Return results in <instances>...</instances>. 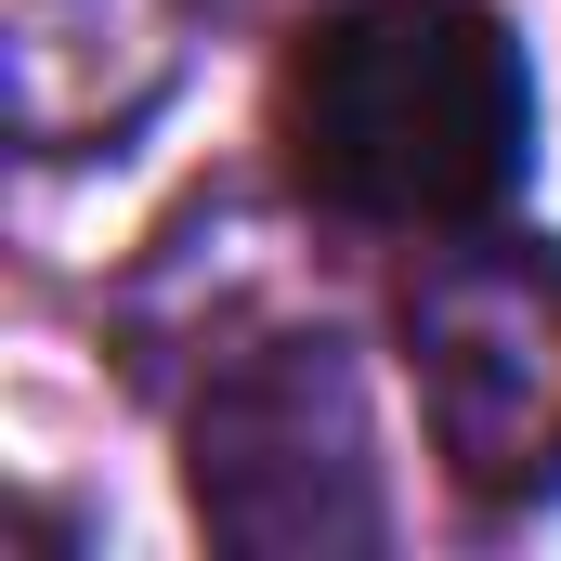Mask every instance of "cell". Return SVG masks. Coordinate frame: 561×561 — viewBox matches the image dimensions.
Wrapping results in <instances>:
<instances>
[{"label": "cell", "mask_w": 561, "mask_h": 561, "mask_svg": "<svg viewBox=\"0 0 561 561\" xmlns=\"http://www.w3.org/2000/svg\"><path fill=\"white\" fill-rule=\"evenodd\" d=\"M275 157L340 222H483L536 157L523 39L483 0H340L275 66Z\"/></svg>", "instance_id": "obj_1"}, {"label": "cell", "mask_w": 561, "mask_h": 561, "mask_svg": "<svg viewBox=\"0 0 561 561\" xmlns=\"http://www.w3.org/2000/svg\"><path fill=\"white\" fill-rule=\"evenodd\" d=\"M183 496L222 549L249 561H340L379 549V431L366 379L327 327H287L209 366L196 419H183Z\"/></svg>", "instance_id": "obj_2"}, {"label": "cell", "mask_w": 561, "mask_h": 561, "mask_svg": "<svg viewBox=\"0 0 561 561\" xmlns=\"http://www.w3.org/2000/svg\"><path fill=\"white\" fill-rule=\"evenodd\" d=\"M405 379L457 496L536 510L561 483V249L470 236L405 275Z\"/></svg>", "instance_id": "obj_3"}, {"label": "cell", "mask_w": 561, "mask_h": 561, "mask_svg": "<svg viewBox=\"0 0 561 561\" xmlns=\"http://www.w3.org/2000/svg\"><path fill=\"white\" fill-rule=\"evenodd\" d=\"M209 0H0V79H13V131L39 157H92L157 118V92L183 79Z\"/></svg>", "instance_id": "obj_4"}]
</instances>
